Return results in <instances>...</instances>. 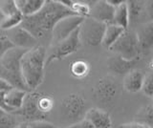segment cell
Segmentation results:
<instances>
[{"mask_svg": "<svg viewBox=\"0 0 153 128\" xmlns=\"http://www.w3.org/2000/svg\"><path fill=\"white\" fill-rule=\"evenodd\" d=\"M76 16L59 0H46L39 12L30 16H23L20 27L28 31L37 40L51 35L52 30L59 20Z\"/></svg>", "mask_w": 153, "mask_h": 128, "instance_id": "1", "label": "cell"}, {"mask_svg": "<svg viewBox=\"0 0 153 128\" xmlns=\"http://www.w3.org/2000/svg\"><path fill=\"white\" fill-rule=\"evenodd\" d=\"M47 52L41 45L27 50L20 59V72L28 91H36L44 79Z\"/></svg>", "mask_w": 153, "mask_h": 128, "instance_id": "2", "label": "cell"}, {"mask_svg": "<svg viewBox=\"0 0 153 128\" xmlns=\"http://www.w3.org/2000/svg\"><path fill=\"white\" fill-rule=\"evenodd\" d=\"M26 51L14 47L0 58V78L13 88L29 92L23 82L20 72V59Z\"/></svg>", "mask_w": 153, "mask_h": 128, "instance_id": "3", "label": "cell"}, {"mask_svg": "<svg viewBox=\"0 0 153 128\" xmlns=\"http://www.w3.org/2000/svg\"><path fill=\"white\" fill-rule=\"evenodd\" d=\"M109 51L126 60L141 58V51L136 32L129 28L124 30L117 41L109 48Z\"/></svg>", "mask_w": 153, "mask_h": 128, "instance_id": "4", "label": "cell"}, {"mask_svg": "<svg viewBox=\"0 0 153 128\" xmlns=\"http://www.w3.org/2000/svg\"><path fill=\"white\" fill-rule=\"evenodd\" d=\"M81 46V42L79 40V28L74 31L72 34L60 41L55 46L50 47L49 54H47L45 59V67L50 65L55 60H61L68 55H72L78 51Z\"/></svg>", "mask_w": 153, "mask_h": 128, "instance_id": "5", "label": "cell"}, {"mask_svg": "<svg viewBox=\"0 0 153 128\" xmlns=\"http://www.w3.org/2000/svg\"><path fill=\"white\" fill-rule=\"evenodd\" d=\"M86 108V101L81 95L71 93L62 99L60 112L67 121L75 123L83 120Z\"/></svg>", "mask_w": 153, "mask_h": 128, "instance_id": "6", "label": "cell"}, {"mask_svg": "<svg viewBox=\"0 0 153 128\" xmlns=\"http://www.w3.org/2000/svg\"><path fill=\"white\" fill-rule=\"evenodd\" d=\"M106 25L91 17L84 18L79 26V40L85 45L97 47L102 45V40Z\"/></svg>", "mask_w": 153, "mask_h": 128, "instance_id": "7", "label": "cell"}, {"mask_svg": "<svg viewBox=\"0 0 153 128\" xmlns=\"http://www.w3.org/2000/svg\"><path fill=\"white\" fill-rule=\"evenodd\" d=\"M41 94V92H37L36 90L27 92L20 109L17 110L16 114L23 117L26 122L45 121L48 116L40 112L38 107V98H40Z\"/></svg>", "mask_w": 153, "mask_h": 128, "instance_id": "8", "label": "cell"}, {"mask_svg": "<svg viewBox=\"0 0 153 128\" xmlns=\"http://www.w3.org/2000/svg\"><path fill=\"white\" fill-rule=\"evenodd\" d=\"M84 18L78 16H67L59 20L55 25L54 29L52 30L50 47L55 46L57 43H59L60 41L67 38L72 33L79 28Z\"/></svg>", "mask_w": 153, "mask_h": 128, "instance_id": "9", "label": "cell"}, {"mask_svg": "<svg viewBox=\"0 0 153 128\" xmlns=\"http://www.w3.org/2000/svg\"><path fill=\"white\" fill-rule=\"evenodd\" d=\"M119 92V85L110 77L100 78L93 88V96L97 101L102 104H110L116 98Z\"/></svg>", "mask_w": 153, "mask_h": 128, "instance_id": "10", "label": "cell"}, {"mask_svg": "<svg viewBox=\"0 0 153 128\" xmlns=\"http://www.w3.org/2000/svg\"><path fill=\"white\" fill-rule=\"evenodd\" d=\"M5 34H6L10 41L16 48L31 50L38 45L37 44L38 40L35 38L28 31L23 29L20 26H17L16 28H13V29L6 31Z\"/></svg>", "mask_w": 153, "mask_h": 128, "instance_id": "11", "label": "cell"}, {"mask_svg": "<svg viewBox=\"0 0 153 128\" xmlns=\"http://www.w3.org/2000/svg\"><path fill=\"white\" fill-rule=\"evenodd\" d=\"M152 1H126L129 25L136 24L143 18H148V21H152L153 6Z\"/></svg>", "mask_w": 153, "mask_h": 128, "instance_id": "12", "label": "cell"}, {"mask_svg": "<svg viewBox=\"0 0 153 128\" xmlns=\"http://www.w3.org/2000/svg\"><path fill=\"white\" fill-rule=\"evenodd\" d=\"M114 10L115 8L112 7L110 4H108L107 1H103V0L94 1V4L90 10L89 17L102 22L105 25L112 24Z\"/></svg>", "mask_w": 153, "mask_h": 128, "instance_id": "13", "label": "cell"}, {"mask_svg": "<svg viewBox=\"0 0 153 128\" xmlns=\"http://www.w3.org/2000/svg\"><path fill=\"white\" fill-rule=\"evenodd\" d=\"M141 58H137L134 60H126L120 55H114L107 59V67L110 72L114 73L118 75H126L133 69L139 62Z\"/></svg>", "mask_w": 153, "mask_h": 128, "instance_id": "14", "label": "cell"}, {"mask_svg": "<svg viewBox=\"0 0 153 128\" xmlns=\"http://www.w3.org/2000/svg\"><path fill=\"white\" fill-rule=\"evenodd\" d=\"M84 120L88 121L95 128H112L109 113L100 108H90L84 114Z\"/></svg>", "mask_w": 153, "mask_h": 128, "instance_id": "15", "label": "cell"}, {"mask_svg": "<svg viewBox=\"0 0 153 128\" xmlns=\"http://www.w3.org/2000/svg\"><path fill=\"white\" fill-rule=\"evenodd\" d=\"M140 47L141 55L149 53L153 46V23L146 22L145 23L139 32H136Z\"/></svg>", "mask_w": 153, "mask_h": 128, "instance_id": "16", "label": "cell"}, {"mask_svg": "<svg viewBox=\"0 0 153 128\" xmlns=\"http://www.w3.org/2000/svg\"><path fill=\"white\" fill-rule=\"evenodd\" d=\"M146 74L143 70L133 69L124 75L123 89L128 93H138L141 91Z\"/></svg>", "mask_w": 153, "mask_h": 128, "instance_id": "17", "label": "cell"}, {"mask_svg": "<svg viewBox=\"0 0 153 128\" xmlns=\"http://www.w3.org/2000/svg\"><path fill=\"white\" fill-rule=\"evenodd\" d=\"M27 92L16 88H10L4 93V101L6 105L13 111V114L19 110L23 103Z\"/></svg>", "mask_w": 153, "mask_h": 128, "instance_id": "18", "label": "cell"}, {"mask_svg": "<svg viewBox=\"0 0 153 128\" xmlns=\"http://www.w3.org/2000/svg\"><path fill=\"white\" fill-rule=\"evenodd\" d=\"M14 3L23 16H30L41 10L45 0H16Z\"/></svg>", "mask_w": 153, "mask_h": 128, "instance_id": "19", "label": "cell"}, {"mask_svg": "<svg viewBox=\"0 0 153 128\" xmlns=\"http://www.w3.org/2000/svg\"><path fill=\"white\" fill-rule=\"evenodd\" d=\"M112 24L121 27L123 30L129 28V16L126 1H123L120 5L115 7Z\"/></svg>", "mask_w": 153, "mask_h": 128, "instance_id": "20", "label": "cell"}, {"mask_svg": "<svg viewBox=\"0 0 153 128\" xmlns=\"http://www.w3.org/2000/svg\"><path fill=\"white\" fill-rule=\"evenodd\" d=\"M123 31L124 30L123 28L116 26L114 24L106 25L102 40V46L106 50H109V48L117 41V39L120 37V36L123 34Z\"/></svg>", "mask_w": 153, "mask_h": 128, "instance_id": "21", "label": "cell"}, {"mask_svg": "<svg viewBox=\"0 0 153 128\" xmlns=\"http://www.w3.org/2000/svg\"><path fill=\"white\" fill-rule=\"evenodd\" d=\"M137 123H140L143 125H146L152 128L153 126V107L152 104L149 103L147 105L143 106L138 111L137 115L135 116V121Z\"/></svg>", "mask_w": 153, "mask_h": 128, "instance_id": "22", "label": "cell"}, {"mask_svg": "<svg viewBox=\"0 0 153 128\" xmlns=\"http://www.w3.org/2000/svg\"><path fill=\"white\" fill-rule=\"evenodd\" d=\"M90 67L87 61L83 59H78L75 60L74 62L71 63L70 66V72L73 77L76 78H83L89 74Z\"/></svg>", "mask_w": 153, "mask_h": 128, "instance_id": "23", "label": "cell"}, {"mask_svg": "<svg viewBox=\"0 0 153 128\" xmlns=\"http://www.w3.org/2000/svg\"><path fill=\"white\" fill-rule=\"evenodd\" d=\"M94 4V1H72L71 2V11L76 16H80L82 18H87L90 16L91 7Z\"/></svg>", "mask_w": 153, "mask_h": 128, "instance_id": "24", "label": "cell"}, {"mask_svg": "<svg viewBox=\"0 0 153 128\" xmlns=\"http://www.w3.org/2000/svg\"><path fill=\"white\" fill-rule=\"evenodd\" d=\"M22 20H23V16H22V13L18 11L11 16L4 17V19L0 22V28H1V30L3 32L9 31L17 26H20Z\"/></svg>", "mask_w": 153, "mask_h": 128, "instance_id": "25", "label": "cell"}, {"mask_svg": "<svg viewBox=\"0 0 153 128\" xmlns=\"http://www.w3.org/2000/svg\"><path fill=\"white\" fill-rule=\"evenodd\" d=\"M18 124L16 117L0 108V128H16Z\"/></svg>", "mask_w": 153, "mask_h": 128, "instance_id": "26", "label": "cell"}, {"mask_svg": "<svg viewBox=\"0 0 153 128\" xmlns=\"http://www.w3.org/2000/svg\"><path fill=\"white\" fill-rule=\"evenodd\" d=\"M55 101L53 99L52 97L48 96L46 94H41L40 98H38V107H39L40 112H42L45 115H49L50 112L54 108Z\"/></svg>", "mask_w": 153, "mask_h": 128, "instance_id": "27", "label": "cell"}, {"mask_svg": "<svg viewBox=\"0 0 153 128\" xmlns=\"http://www.w3.org/2000/svg\"><path fill=\"white\" fill-rule=\"evenodd\" d=\"M141 91L147 96L148 98H152L153 96V75L152 71H149V73L146 75L145 78H143V85Z\"/></svg>", "mask_w": 153, "mask_h": 128, "instance_id": "28", "label": "cell"}, {"mask_svg": "<svg viewBox=\"0 0 153 128\" xmlns=\"http://www.w3.org/2000/svg\"><path fill=\"white\" fill-rule=\"evenodd\" d=\"M0 10H1L5 17L18 12V9L16 8V3H14L13 0H4V1H0Z\"/></svg>", "mask_w": 153, "mask_h": 128, "instance_id": "29", "label": "cell"}, {"mask_svg": "<svg viewBox=\"0 0 153 128\" xmlns=\"http://www.w3.org/2000/svg\"><path fill=\"white\" fill-rule=\"evenodd\" d=\"M13 48H14V46L7 37L5 32L1 33V34H0V58H1L6 52H8L9 50H11Z\"/></svg>", "mask_w": 153, "mask_h": 128, "instance_id": "30", "label": "cell"}, {"mask_svg": "<svg viewBox=\"0 0 153 128\" xmlns=\"http://www.w3.org/2000/svg\"><path fill=\"white\" fill-rule=\"evenodd\" d=\"M28 124L30 128H56L55 124L46 121H32V122H28Z\"/></svg>", "mask_w": 153, "mask_h": 128, "instance_id": "31", "label": "cell"}, {"mask_svg": "<svg viewBox=\"0 0 153 128\" xmlns=\"http://www.w3.org/2000/svg\"><path fill=\"white\" fill-rule=\"evenodd\" d=\"M119 128H150L146 125H143L140 123H137L135 121L133 122H129V123H124V124L120 125Z\"/></svg>", "mask_w": 153, "mask_h": 128, "instance_id": "32", "label": "cell"}, {"mask_svg": "<svg viewBox=\"0 0 153 128\" xmlns=\"http://www.w3.org/2000/svg\"><path fill=\"white\" fill-rule=\"evenodd\" d=\"M73 126L75 128H95L88 121L84 120V118H83V120H81L80 121L73 124Z\"/></svg>", "mask_w": 153, "mask_h": 128, "instance_id": "33", "label": "cell"}, {"mask_svg": "<svg viewBox=\"0 0 153 128\" xmlns=\"http://www.w3.org/2000/svg\"><path fill=\"white\" fill-rule=\"evenodd\" d=\"M10 88H12L11 85L5 81V80H3L2 78H0V92H5Z\"/></svg>", "mask_w": 153, "mask_h": 128, "instance_id": "34", "label": "cell"}, {"mask_svg": "<svg viewBox=\"0 0 153 128\" xmlns=\"http://www.w3.org/2000/svg\"><path fill=\"white\" fill-rule=\"evenodd\" d=\"M106 1L108 2V4H110L112 7H117L118 5H120L122 2H123V0H106Z\"/></svg>", "mask_w": 153, "mask_h": 128, "instance_id": "35", "label": "cell"}, {"mask_svg": "<svg viewBox=\"0 0 153 128\" xmlns=\"http://www.w3.org/2000/svg\"><path fill=\"white\" fill-rule=\"evenodd\" d=\"M16 128H30V127H29L28 122L24 121V122H20V123H18V124L16 126Z\"/></svg>", "mask_w": 153, "mask_h": 128, "instance_id": "36", "label": "cell"}, {"mask_svg": "<svg viewBox=\"0 0 153 128\" xmlns=\"http://www.w3.org/2000/svg\"><path fill=\"white\" fill-rule=\"evenodd\" d=\"M4 15H3V13H2V12H1V10H0V22H1L3 19H4Z\"/></svg>", "mask_w": 153, "mask_h": 128, "instance_id": "37", "label": "cell"}, {"mask_svg": "<svg viewBox=\"0 0 153 128\" xmlns=\"http://www.w3.org/2000/svg\"><path fill=\"white\" fill-rule=\"evenodd\" d=\"M67 128H75V127H74L73 125H71V126H69V127H67Z\"/></svg>", "mask_w": 153, "mask_h": 128, "instance_id": "38", "label": "cell"}]
</instances>
